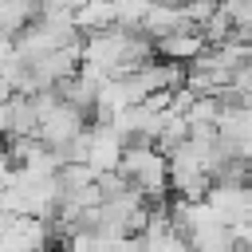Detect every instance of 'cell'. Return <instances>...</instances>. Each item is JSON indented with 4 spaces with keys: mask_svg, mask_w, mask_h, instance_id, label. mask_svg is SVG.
Wrapping results in <instances>:
<instances>
[{
    "mask_svg": "<svg viewBox=\"0 0 252 252\" xmlns=\"http://www.w3.org/2000/svg\"><path fill=\"white\" fill-rule=\"evenodd\" d=\"M122 173L130 177V185L146 197V201H161L169 193V158L154 146V142H134L122 154Z\"/></svg>",
    "mask_w": 252,
    "mask_h": 252,
    "instance_id": "obj_1",
    "label": "cell"
},
{
    "mask_svg": "<svg viewBox=\"0 0 252 252\" xmlns=\"http://www.w3.org/2000/svg\"><path fill=\"white\" fill-rule=\"evenodd\" d=\"M122 154H126V142H122V134H118L110 122L87 126V165H91L98 177L122 169Z\"/></svg>",
    "mask_w": 252,
    "mask_h": 252,
    "instance_id": "obj_2",
    "label": "cell"
},
{
    "mask_svg": "<svg viewBox=\"0 0 252 252\" xmlns=\"http://www.w3.org/2000/svg\"><path fill=\"white\" fill-rule=\"evenodd\" d=\"M205 201H209V205L220 213V220L232 224V228H240V224L252 220V213H248V185H217V181H213V189H209Z\"/></svg>",
    "mask_w": 252,
    "mask_h": 252,
    "instance_id": "obj_3",
    "label": "cell"
},
{
    "mask_svg": "<svg viewBox=\"0 0 252 252\" xmlns=\"http://www.w3.org/2000/svg\"><path fill=\"white\" fill-rule=\"evenodd\" d=\"M158 43V59H169V63H197L209 47V39L201 35V28H189V32H173V35H161L154 39Z\"/></svg>",
    "mask_w": 252,
    "mask_h": 252,
    "instance_id": "obj_4",
    "label": "cell"
},
{
    "mask_svg": "<svg viewBox=\"0 0 252 252\" xmlns=\"http://www.w3.org/2000/svg\"><path fill=\"white\" fill-rule=\"evenodd\" d=\"M193 24H189V12H185V4H154V12H150V20H146V35H154V39H161V35H173V32H189Z\"/></svg>",
    "mask_w": 252,
    "mask_h": 252,
    "instance_id": "obj_5",
    "label": "cell"
},
{
    "mask_svg": "<svg viewBox=\"0 0 252 252\" xmlns=\"http://www.w3.org/2000/svg\"><path fill=\"white\" fill-rule=\"evenodd\" d=\"M75 28H79L83 35H98V32L118 28V20H114V0H87V4H79V8H75Z\"/></svg>",
    "mask_w": 252,
    "mask_h": 252,
    "instance_id": "obj_6",
    "label": "cell"
},
{
    "mask_svg": "<svg viewBox=\"0 0 252 252\" xmlns=\"http://www.w3.org/2000/svg\"><path fill=\"white\" fill-rule=\"evenodd\" d=\"M12 138H39V110H35L32 94L12 98Z\"/></svg>",
    "mask_w": 252,
    "mask_h": 252,
    "instance_id": "obj_7",
    "label": "cell"
},
{
    "mask_svg": "<svg viewBox=\"0 0 252 252\" xmlns=\"http://www.w3.org/2000/svg\"><path fill=\"white\" fill-rule=\"evenodd\" d=\"M154 4H158V0H114V20H118V28H146Z\"/></svg>",
    "mask_w": 252,
    "mask_h": 252,
    "instance_id": "obj_8",
    "label": "cell"
},
{
    "mask_svg": "<svg viewBox=\"0 0 252 252\" xmlns=\"http://www.w3.org/2000/svg\"><path fill=\"white\" fill-rule=\"evenodd\" d=\"M220 12L232 20L240 39H252V0H220Z\"/></svg>",
    "mask_w": 252,
    "mask_h": 252,
    "instance_id": "obj_9",
    "label": "cell"
},
{
    "mask_svg": "<svg viewBox=\"0 0 252 252\" xmlns=\"http://www.w3.org/2000/svg\"><path fill=\"white\" fill-rule=\"evenodd\" d=\"M232 236H236V252H252V220L232 228Z\"/></svg>",
    "mask_w": 252,
    "mask_h": 252,
    "instance_id": "obj_10",
    "label": "cell"
},
{
    "mask_svg": "<svg viewBox=\"0 0 252 252\" xmlns=\"http://www.w3.org/2000/svg\"><path fill=\"white\" fill-rule=\"evenodd\" d=\"M16 169V161H12V150H8V142L0 138V181H8V173Z\"/></svg>",
    "mask_w": 252,
    "mask_h": 252,
    "instance_id": "obj_11",
    "label": "cell"
},
{
    "mask_svg": "<svg viewBox=\"0 0 252 252\" xmlns=\"http://www.w3.org/2000/svg\"><path fill=\"white\" fill-rule=\"evenodd\" d=\"M0 138H12V102H0Z\"/></svg>",
    "mask_w": 252,
    "mask_h": 252,
    "instance_id": "obj_12",
    "label": "cell"
},
{
    "mask_svg": "<svg viewBox=\"0 0 252 252\" xmlns=\"http://www.w3.org/2000/svg\"><path fill=\"white\" fill-rule=\"evenodd\" d=\"M12 55H16V43L12 39H0V79H4V67H8Z\"/></svg>",
    "mask_w": 252,
    "mask_h": 252,
    "instance_id": "obj_13",
    "label": "cell"
},
{
    "mask_svg": "<svg viewBox=\"0 0 252 252\" xmlns=\"http://www.w3.org/2000/svg\"><path fill=\"white\" fill-rule=\"evenodd\" d=\"M16 98V91H12V83L8 79H0V102H12Z\"/></svg>",
    "mask_w": 252,
    "mask_h": 252,
    "instance_id": "obj_14",
    "label": "cell"
},
{
    "mask_svg": "<svg viewBox=\"0 0 252 252\" xmlns=\"http://www.w3.org/2000/svg\"><path fill=\"white\" fill-rule=\"evenodd\" d=\"M0 189H4V181H0Z\"/></svg>",
    "mask_w": 252,
    "mask_h": 252,
    "instance_id": "obj_15",
    "label": "cell"
}]
</instances>
